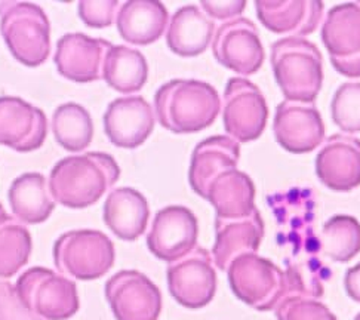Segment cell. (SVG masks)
I'll return each instance as SVG.
<instances>
[{"mask_svg":"<svg viewBox=\"0 0 360 320\" xmlns=\"http://www.w3.org/2000/svg\"><path fill=\"white\" fill-rule=\"evenodd\" d=\"M267 203L278 221V243L289 248L290 255L283 260L286 270L319 266L321 239L314 230L316 194L313 188L294 187L270 194Z\"/></svg>","mask_w":360,"mask_h":320,"instance_id":"obj_1","label":"cell"},{"mask_svg":"<svg viewBox=\"0 0 360 320\" xmlns=\"http://www.w3.org/2000/svg\"><path fill=\"white\" fill-rule=\"evenodd\" d=\"M120 178L112 155L101 151L68 156L53 166L49 190L53 200L70 210H83L98 202Z\"/></svg>","mask_w":360,"mask_h":320,"instance_id":"obj_2","label":"cell"},{"mask_svg":"<svg viewBox=\"0 0 360 320\" xmlns=\"http://www.w3.org/2000/svg\"><path fill=\"white\" fill-rule=\"evenodd\" d=\"M219 110L217 89L202 80L175 79L163 83L155 95L158 120L174 134H195L210 128Z\"/></svg>","mask_w":360,"mask_h":320,"instance_id":"obj_3","label":"cell"},{"mask_svg":"<svg viewBox=\"0 0 360 320\" xmlns=\"http://www.w3.org/2000/svg\"><path fill=\"white\" fill-rule=\"evenodd\" d=\"M276 82L288 101L313 104L323 85V58L313 41L288 36L271 45Z\"/></svg>","mask_w":360,"mask_h":320,"instance_id":"obj_4","label":"cell"},{"mask_svg":"<svg viewBox=\"0 0 360 320\" xmlns=\"http://www.w3.org/2000/svg\"><path fill=\"white\" fill-rule=\"evenodd\" d=\"M0 8V33L13 58L39 67L51 53V24L45 11L30 2H8Z\"/></svg>","mask_w":360,"mask_h":320,"instance_id":"obj_5","label":"cell"},{"mask_svg":"<svg viewBox=\"0 0 360 320\" xmlns=\"http://www.w3.org/2000/svg\"><path fill=\"white\" fill-rule=\"evenodd\" d=\"M53 262L60 273L77 281H95L113 267L115 245L98 230H73L53 243Z\"/></svg>","mask_w":360,"mask_h":320,"instance_id":"obj_6","label":"cell"},{"mask_svg":"<svg viewBox=\"0 0 360 320\" xmlns=\"http://www.w3.org/2000/svg\"><path fill=\"white\" fill-rule=\"evenodd\" d=\"M227 276L233 294L258 312L276 309L286 297L285 271L257 254L238 257L227 269Z\"/></svg>","mask_w":360,"mask_h":320,"instance_id":"obj_7","label":"cell"},{"mask_svg":"<svg viewBox=\"0 0 360 320\" xmlns=\"http://www.w3.org/2000/svg\"><path fill=\"white\" fill-rule=\"evenodd\" d=\"M15 289L25 307L45 320H67L79 310L76 283L53 270H25L18 277Z\"/></svg>","mask_w":360,"mask_h":320,"instance_id":"obj_8","label":"cell"},{"mask_svg":"<svg viewBox=\"0 0 360 320\" xmlns=\"http://www.w3.org/2000/svg\"><path fill=\"white\" fill-rule=\"evenodd\" d=\"M267 119V101L255 83L243 77L230 79L223 101V123L230 138L239 144L258 140Z\"/></svg>","mask_w":360,"mask_h":320,"instance_id":"obj_9","label":"cell"},{"mask_svg":"<svg viewBox=\"0 0 360 320\" xmlns=\"http://www.w3.org/2000/svg\"><path fill=\"white\" fill-rule=\"evenodd\" d=\"M166 279L171 295L179 305L193 310L206 307L217 292L212 254L196 246L183 258L169 264Z\"/></svg>","mask_w":360,"mask_h":320,"instance_id":"obj_10","label":"cell"},{"mask_svg":"<svg viewBox=\"0 0 360 320\" xmlns=\"http://www.w3.org/2000/svg\"><path fill=\"white\" fill-rule=\"evenodd\" d=\"M212 53L221 65L242 76L257 73L266 60L258 27L243 17L218 27L212 39Z\"/></svg>","mask_w":360,"mask_h":320,"instance_id":"obj_11","label":"cell"},{"mask_svg":"<svg viewBox=\"0 0 360 320\" xmlns=\"http://www.w3.org/2000/svg\"><path fill=\"white\" fill-rule=\"evenodd\" d=\"M105 298L117 320H158L162 312L159 288L136 270H122L110 277Z\"/></svg>","mask_w":360,"mask_h":320,"instance_id":"obj_12","label":"cell"},{"mask_svg":"<svg viewBox=\"0 0 360 320\" xmlns=\"http://www.w3.org/2000/svg\"><path fill=\"white\" fill-rule=\"evenodd\" d=\"M198 218L186 206H166L160 210L147 234V246L156 258L174 262L196 248Z\"/></svg>","mask_w":360,"mask_h":320,"instance_id":"obj_13","label":"cell"},{"mask_svg":"<svg viewBox=\"0 0 360 320\" xmlns=\"http://www.w3.org/2000/svg\"><path fill=\"white\" fill-rule=\"evenodd\" d=\"M273 132L282 148L302 155L323 143L325 123L314 104L286 100L276 108Z\"/></svg>","mask_w":360,"mask_h":320,"instance_id":"obj_14","label":"cell"},{"mask_svg":"<svg viewBox=\"0 0 360 320\" xmlns=\"http://www.w3.org/2000/svg\"><path fill=\"white\" fill-rule=\"evenodd\" d=\"M103 122L112 144L134 150L143 146L153 132L155 111L144 96H123L108 104Z\"/></svg>","mask_w":360,"mask_h":320,"instance_id":"obj_15","label":"cell"},{"mask_svg":"<svg viewBox=\"0 0 360 320\" xmlns=\"http://www.w3.org/2000/svg\"><path fill=\"white\" fill-rule=\"evenodd\" d=\"M46 134L44 111L18 96H0V144L29 153L44 146Z\"/></svg>","mask_w":360,"mask_h":320,"instance_id":"obj_16","label":"cell"},{"mask_svg":"<svg viewBox=\"0 0 360 320\" xmlns=\"http://www.w3.org/2000/svg\"><path fill=\"white\" fill-rule=\"evenodd\" d=\"M113 44L83 33H68L57 41L53 55L58 73L67 80L88 83L103 79V65Z\"/></svg>","mask_w":360,"mask_h":320,"instance_id":"obj_17","label":"cell"},{"mask_svg":"<svg viewBox=\"0 0 360 320\" xmlns=\"http://www.w3.org/2000/svg\"><path fill=\"white\" fill-rule=\"evenodd\" d=\"M316 175L334 191H352L360 186V140L334 134L316 156Z\"/></svg>","mask_w":360,"mask_h":320,"instance_id":"obj_18","label":"cell"},{"mask_svg":"<svg viewBox=\"0 0 360 320\" xmlns=\"http://www.w3.org/2000/svg\"><path fill=\"white\" fill-rule=\"evenodd\" d=\"M264 238V221L255 210L240 218H215V243L212 260L215 267L227 271L230 264L240 255L257 254Z\"/></svg>","mask_w":360,"mask_h":320,"instance_id":"obj_19","label":"cell"},{"mask_svg":"<svg viewBox=\"0 0 360 320\" xmlns=\"http://www.w3.org/2000/svg\"><path fill=\"white\" fill-rule=\"evenodd\" d=\"M255 9L267 30L294 37L313 34L323 18L321 0H257Z\"/></svg>","mask_w":360,"mask_h":320,"instance_id":"obj_20","label":"cell"},{"mask_svg":"<svg viewBox=\"0 0 360 320\" xmlns=\"http://www.w3.org/2000/svg\"><path fill=\"white\" fill-rule=\"evenodd\" d=\"M240 144L226 135H214L200 141L193 150L188 183L200 198L211 181L226 171L238 169Z\"/></svg>","mask_w":360,"mask_h":320,"instance_id":"obj_21","label":"cell"},{"mask_svg":"<svg viewBox=\"0 0 360 320\" xmlns=\"http://www.w3.org/2000/svg\"><path fill=\"white\" fill-rule=\"evenodd\" d=\"M169 13L162 2L156 0H128L116 17L120 37L131 45L147 46L158 41L166 32Z\"/></svg>","mask_w":360,"mask_h":320,"instance_id":"obj_22","label":"cell"},{"mask_svg":"<svg viewBox=\"0 0 360 320\" xmlns=\"http://www.w3.org/2000/svg\"><path fill=\"white\" fill-rule=\"evenodd\" d=\"M104 222L119 239L134 242L144 234L150 207L144 194L131 187H120L107 196Z\"/></svg>","mask_w":360,"mask_h":320,"instance_id":"obj_23","label":"cell"},{"mask_svg":"<svg viewBox=\"0 0 360 320\" xmlns=\"http://www.w3.org/2000/svg\"><path fill=\"white\" fill-rule=\"evenodd\" d=\"M215 24L196 5L179 8L166 29V45L178 57H198L212 44Z\"/></svg>","mask_w":360,"mask_h":320,"instance_id":"obj_24","label":"cell"},{"mask_svg":"<svg viewBox=\"0 0 360 320\" xmlns=\"http://www.w3.org/2000/svg\"><path fill=\"white\" fill-rule=\"evenodd\" d=\"M203 199L210 202L221 218H240L255 210L254 181L239 169L217 175L207 186Z\"/></svg>","mask_w":360,"mask_h":320,"instance_id":"obj_25","label":"cell"},{"mask_svg":"<svg viewBox=\"0 0 360 320\" xmlns=\"http://www.w3.org/2000/svg\"><path fill=\"white\" fill-rule=\"evenodd\" d=\"M8 200L13 217L22 224H41L55 210L48 181L39 172H27L13 179Z\"/></svg>","mask_w":360,"mask_h":320,"instance_id":"obj_26","label":"cell"},{"mask_svg":"<svg viewBox=\"0 0 360 320\" xmlns=\"http://www.w3.org/2000/svg\"><path fill=\"white\" fill-rule=\"evenodd\" d=\"M322 41L332 58L360 55V4H340L329 9L322 25Z\"/></svg>","mask_w":360,"mask_h":320,"instance_id":"obj_27","label":"cell"},{"mask_svg":"<svg viewBox=\"0 0 360 320\" xmlns=\"http://www.w3.org/2000/svg\"><path fill=\"white\" fill-rule=\"evenodd\" d=\"M148 64L144 55L129 46H112L105 55L103 79L107 85L122 94L141 91L147 83Z\"/></svg>","mask_w":360,"mask_h":320,"instance_id":"obj_28","label":"cell"},{"mask_svg":"<svg viewBox=\"0 0 360 320\" xmlns=\"http://www.w3.org/2000/svg\"><path fill=\"white\" fill-rule=\"evenodd\" d=\"M32 236L17 218L6 214L0 205V277L9 279L17 274L32 255Z\"/></svg>","mask_w":360,"mask_h":320,"instance_id":"obj_29","label":"cell"},{"mask_svg":"<svg viewBox=\"0 0 360 320\" xmlns=\"http://www.w3.org/2000/svg\"><path fill=\"white\" fill-rule=\"evenodd\" d=\"M52 132L57 143L67 151H82L89 147L94 123L89 111L76 103H65L55 108Z\"/></svg>","mask_w":360,"mask_h":320,"instance_id":"obj_30","label":"cell"},{"mask_svg":"<svg viewBox=\"0 0 360 320\" xmlns=\"http://www.w3.org/2000/svg\"><path fill=\"white\" fill-rule=\"evenodd\" d=\"M322 254L337 262H349L360 252V222L350 215L329 218L319 234Z\"/></svg>","mask_w":360,"mask_h":320,"instance_id":"obj_31","label":"cell"},{"mask_svg":"<svg viewBox=\"0 0 360 320\" xmlns=\"http://www.w3.org/2000/svg\"><path fill=\"white\" fill-rule=\"evenodd\" d=\"M330 116L342 132H360V82L340 85L330 101Z\"/></svg>","mask_w":360,"mask_h":320,"instance_id":"obj_32","label":"cell"},{"mask_svg":"<svg viewBox=\"0 0 360 320\" xmlns=\"http://www.w3.org/2000/svg\"><path fill=\"white\" fill-rule=\"evenodd\" d=\"M274 313L278 320H337L323 302L300 295L283 297Z\"/></svg>","mask_w":360,"mask_h":320,"instance_id":"obj_33","label":"cell"},{"mask_svg":"<svg viewBox=\"0 0 360 320\" xmlns=\"http://www.w3.org/2000/svg\"><path fill=\"white\" fill-rule=\"evenodd\" d=\"M119 6L117 0H82L79 2V17L92 29H104L116 21Z\"/></svg>","mask_w":360,"mask_h":320,"instance_id":"obj_34","label":"cell"},{"mask_svg":"<svg viewBox=\"0 0 360 320\" xmlns=\"http://www.w3.org/2000/svg\"><path fill=\"white\" fill-rule=\"evenodd\" d=\"M0 320H45L25 307L17 289L0 277Z\"/></svg>","mask_w":360,"mask_h":320,"instance_id":"obj_35","label":"cell"},{"mask_svg":"<svg viewBox=\"0 0 360 320\" xmlns=\"http://www.w3.org/2000/svg\"><path fill=\"white\" fill-rule=\"evenodd\" d=\"M246 8L245 0H202L200 9L210 20L218 21H231L239 18Z\"/></svg>","mask_w":360,"mask_h":320,"instance_id":"obj_36","label":"cell"},{"mask_svg":"<svg viewBox=\"0 0 360 320\" xmlns=\"http://www.w3.org/2000/svg\"><path fill=\"white\" fill-rule=\"evenodd\" d=\"M330 64L334 65L335 70L350 79H357L360 77V55H356V57L352 58H332L329 57Z\"/></svg>","mask_w":360,"mask_h":320,"instance_id":"obj_37","label":"cell"},{"mask_svg":"<svg viewBox=\"0 0 360 320\" xmlns=\"http://www.w3.org/2000/svg\"><path fill=\"white\" fill-rule=\"evenodd\" d=\"M344 286L349 297L356 302H360V262L345 273Z\"/></svg>","mask_w":360,"mask_h":320,"instance_id":"obj_38","label":"cell"},{"mask_svg":"<svg viewBox=\"0 0 360 320\" xmlns=\"http://www.w3.org/2000/svg\"><path fill=\"white\" fill-rule=\"evenodd\" d=\"M353 320H360V313H359V314H357V316H356Z\"/></svg>","mask_w":360,"mask_h":320,"instance_id":"obj_39","label":"cell"},{"mask_svg":"<svg viewBox=\"0 0 360 320\" xmlns=\"http://www.w3.org/2000/svg\"><path fill=\"white\" fill-rule=\"evenodd\" d=\"M359 4H360V2H359Z\"/></svg>","mask_w":360,"mask_h":320,"instance_id":"obj_40","label":"cell"}]
</instances>
